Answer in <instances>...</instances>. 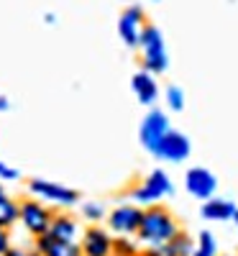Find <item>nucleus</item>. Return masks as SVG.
I'll use <instances>...</instances> for the list:
<instances>
[{
  "mask_svg": "<svg viewBox=\"0 0 238 256\" xmlns=\"http://www.w3.org/2000/svg\"><path fill=\"white\" fill-rule=\"evenodd\" d=\"M180 233V223L172 212L162 205H151V208H144V220H141V228H138V241L151 248V246H162L166 241H172Z\"/></svg>",
  "mask_w": 238,
  "mask_h": 256,
  "instance_id": "obj_1",
  "label": "nucleus"
},
{
  "mask_svg": "<svg viewBox=\"0 0 238 256\" xmlns=\"http://www.w3.org/2000/svg\"><path fill=\"white\" fill-rule=\"evenodd\" d=\"M141 64H144V70L151 72V74H162L166 72L169 67V54H166V46H164V36L156 26H151L146 24L144 34H141Z\"/></svg>",
  "mask_w": 238,
  "mask_h": 256,
  "instance_id": "obj_2",
  "label": "nucleus"
},
{
  "mask_svg": "<svg viewBox=\"0 0 238 256\" xmlns=\"http://www.w3.org/2000/svg\"><path fill=\"white\" fill-rule=\"evenodd\" d=\"M172 192H174V187H172L169 174L164 172V169H154V172L146 174V180H144L138 187H134L131 198H134L138 205L151 208V205H156L162 198L172 195Z\"/></svg>",
  "mask_w": 238,
  "mask_h": 256,
  "instance_id": "obj_3",
  "label": "nucleus"
},
{
  "mask_svg": "<svg viewBox=\"0 0 238 256\" xmlns=\"http://www.w3.org/2000/svg\"><path fill=\"white\" fill-rule=\"evenodd\" d=\"M54 216H56V212H54L46 202H41V200H36V198L20 200V223H24V228L31 233L34 238L49 233Z\"/></svg>",
  "mask_w": 238,
  "mask_h": 256,
  "instance_id": "obj_4",
  "label": "nucleus"
},
{
  "mask_svg": "<svg viewBox=\"0 0 238 256\" xmlns=\"http://www.w3.org/2000/svg\"><path fill=\"white\" fill-rule=\"evenodd\" d=\"M28 195L41 200V202H54V205H62V208H72L80 200V195L74 190L64 187V184H56L52 180H41V177L28 180Z\"/></svg>",
  "mask_w": 238,
  "mask_h": 256,
  "instance_id": "obj_5",
  "label": "nucleus"
},
{
  "mask_svg": "<svg viewBox=\"0 0 238 256\" xmlns=\"http://www.w3.org/2000/svg\"><path fill=\"white\" fill-rule=\"evenodd\" d=\"M141 220H144V208L123 202L108 212V230L118 233V236H136L141 228Z\"/></svg>",
  "mask_w": 238,
  "mask_h": 256,
  "instance_id": "obj_6",
  "label": "nucleus"
},
{
  "mask_svg": "<svg viewBox=\"0 0 238 256\" xmlns=\"http://www.w3.org/2000/svg\"><path fill=\"white\" fill-rule=\"evenodd\" d=\"M172 131L169 128V118L162 113V110H148V116L141 120V128H138V138L144 144V148H148L151 154L159 148L162 138Z\"/></svg>",
  "mask_w": 238,
  "mask_h": 256,
  "instance_id": "obj_7",
  "label": "nucleus"
},
{
  "mask_svg": "<svg viewBox=\"0 0 238 256\" xmlns=\"http://www.w3.org/2000/svg\"><path fill=\"white\" fill-rule=\"evenodd\" d=\"M146 28V20H144V10L138 6H128L120 18H118V34L123 38L126 46H138L141 44V34Z\"/></svg>",
  "mask_w": 238,
  "mask_h": 256,
  "instance_id": "obj_8",
  "label": "nucleus"
},
{
  "mask_svg": "<svg viewBox=\"0 0 238 256\" xmlns=\"http://www.w3.org/2000/svg\"><path fill=\"white\" fill-rule=\"evenodd\" d=\"M184 187H187L190 195H194L198 200H210L215 195V190H218V180H215V174L210 169L192 166L184 174Z\"/></svg>",
  "mask_w": 238,
  "mask_h": 256,
  "instance_id": "obj_9",
  "label": "nucleus"
},
{
  "mask_svg": "<svg viewBox=\"0 0 238 256\" xmlns=\"http://www.w3.org/2000/svg\"><path fill=\"white\" fill-rule=\"evenodd\" d=\"M82 256H113V236L102 226H90L82 233Z\"/></svg>",
  "mask_w": 238,
  "mask_h": 256,
  "instance_id": "obj_10",
  "label": "nucleus"
},
{
  "mask_svg": "<svg viewBox=\"0 0 238 256\" xmlns=\"http://www.w3.org/2000/svg\"><path fill=\"white\" fill-rule=\"evenodd\" d=\"M190 152H192V146H190V138L184 136V134H180V131H172L162 138V144H159V148L154 152V156H159V159H164V162H174V164H180V162H184L187 156H190Z\"/></svg>",
  "mask_w": 238,
  "mask_h": 256,
  "instance_id": "obj_11",
  "label": "nucleus"
},
{
  "mask_svg": "<svg viewBox=\"0 0 238 256\" xmlns=\"http://www.w3.org/2000/svg\"><path fill=\"white\" fill-rule=\"evenodd\" d=\"M36 254L41 256H82V246L77 241H59L52 233L36 238Z\"/></svg>",
  "mask_w": 238,
  "mask_h": 256,
  "instance_id": "obj_12",
  "label": "nucleus"
},
{
  "mask_svg": "<svg viewBox=\"0 0 238 256\" xmlns=\"http://www.w3.org/2000/svg\"><path fill=\"white\" fill-rule=\"evenodd\" d=\"M192 254H194V241L184 230H180L172 241H166L162 246H151L141 256H192Z\"/></svg>",
  "mask_w": 238,
  "mask_h": 256,
  "instance_id": "obj_13",
  "label": "nucleus"
},
{
  "mask_svg": "<svg viewBox=\"0 0 238 256\" xmlns=\"http://www.w3.org/2000/svg\"><path fill=\"white\" fill-rule=\"evenodd\" d=\"M131 88H134L138 102H144V105H151V102L159 98V84H156L154 74L146 72V70H138V72L131 77Z\"/></svg>",
  "mask_w": 238,
  "mask_h": 256,
  "instance_id": "obj_14",
  "label": "nucleus"
},
{
  "mask_svg": "<svg viewBox=\"0 0 238 256\" xmlns=\"http://www.w3.org/2000/svg\"><path fill=\"white\" fill-rule=\"evenodd\" d=\"M236 212H238V208L230 200H223V198H210L200 208V216L205 220H220V223L223 220H233Z\"/></svg>",
  "mask_w": 238,
  "mask_h": 256,
  "instance_id": "obj_15",
  "label": "nucleus"
},
{
  "mask_svg": "<svg viewBox=\"0 0 238 256\" xmlns=\"http://www.w3.org/2000/svg\"><path fill=\"white\" fill-rule=\"evenodd\" d=\"M49 233H52L54 238H59V241H74V236H77V220H74L72 216L56 212L54 220H52Z\"/></svg>",
  "mask_w": 238,
  "mask_h": 256,
  "instance_id": "obj_16",
  "label": "nucleus"
},
{
  "mask_svg": "<svg viewBox=\"0 0 238 256\" xmlns=\"http://www.w3.org/2000/svg\"><path fill=\"white\" fill-rule=\"evenodd\" d=\"M18 220H20V202L6 195V192H0V226L10 228Z\"/></svg>",
  "mask_w": 238,
  "mask_h": 256,
  "instance_id": "obj_17",
  "label": "nucleus"
},
{
  "mask_svg": "<svg viewBox=\"0 0 238 256\" xmlns=\"http://www.w3.org/2000/svg\"><path fill=\"white\" fill-rule=\"evenodd\" d=\"M192 256H218V244L210 230H202L198 241H194V254Z\"/></svg>",
  "mask_w": 238,
  "mask_h": 256,
  "instance_id": "obj_18",
  "label": "nucleus"
},
{
  "mask_svg": "<svg viewBox=\"0 0 238 256\" xmlns=\"http://www.w3.org/2000/svg\"><path fill=\"white\" fill-rule=\"evenodd\" d=\"M113 256H141V251L131 236H118L113 238Z\"/></svg>",
  "mask_w": 238,
  "mask_h": 256,
  "instance_id": "obj_19",
  "label": "nucleus"
},
{
  "mask_svg": "<svg viewBox=\"0 0 238 256\" xmlns=\"http://www.w3.org/2000/svg\"><path fill=\"white\" fill-rule=\"evenodd\" d=\"M164 100L169 105V110H182L184 108V90L180 88V84H166Z\"/></svg>",
  "mask_w": 238,
  "mask_h": 256,
  "instance_id": "obj_20",
  "label": "nucleus"
},
{
  "mask_svg": "<svg viewBox=\"0 0 238 256\" xmlns=\"http://www.w3.org/2000/svg\"><path fill=\"white\" fill-rule=\"evenodd\" d=\"M82 216H84V220H90L92 226H98V220L105 218V208L100 202H84L82 205Z\"/></svg>",
  "mask_w": 238,
  "mask_h": 256,
  "instance_id": "obj_21",
  "label": "nucleus"
},
{
  "mask_svg": "<svg viewBox=\"0 0 238 256\" xmlns=\"http://www.w3.org/2000/svg\"><path fill=\"white\" fill-rule=\"evenodd\" d=\"M10 251V238H8V228L0 226V256H6Z\"/></svg>",
  "mask_w": 238,
  "mask_h": 256,
  "instance_id": "obj_22",
  "label": "nucleus"
},
{
  "mask_svg": "<svg viewBox=\"0 0 238 256\" xmlns=\"http://www.w3.org/2000/svg\"><path fill=\"white\" fill-rule=\"evenodd\" d=\"M0 180H18V169L8 166L6 162H0Z\"/></svg>",
  "mask_w": 238,
  "mask_h": 256,
  "instance_id": "obj_23",
  "label": "nucleus"
},
{
  "mask_svg": "<svg viewBox=\"0 0 238 256\" xmlns=\"http://www.w3.org/2000/svg\"><path fill=\"white\" fill-rule=\"evenodd\" d=\"M8 108H10L8 98H6V95H0V113H3V110H8Z\"/></svg>",
  "mask_w": 238,
  "mask_h": 256,
  "instance_id": "obj_24",
  "label": "nucleus"
},
{
  "mask_svg": "<svg viewBox=\"0 0 238 256\" xmlns=\"http://www.w3.org/2000/svg\"><path fill=\"white\" fill-rule=\"evenodd\" d=\"M6 256H26V251H18V248H10Z\"/></svg>",
  "mask_w": 238,
  "mask_h": 256,
  "instance_id": "obj_25",
  "label": "nucleus"
},
{
  "mask_svg": "<svg viewBox=\"0 0 238 256\" xmlns=\"http://www.w3.org/2000/svg\"><path fill=\"white\" fill-rule=\"evenodd\" d=\"M44 20H46V24H54L56 16H54V13H46V16H44Z\"/></svg>",
  "mask_w": 238,
  "mask_h": 256,
  "instance_id": "obj_26",
  "label": "nucleus"
},
{
  "mask_svg": "<svg viewBox=\"0 0 238 256\" xmlns=\"http://www.w3.org/2000/svg\"><path fill=\"white\" fill-rule=\"evenodd\" d=\"M26 256H41V254H36V251H34V254H26Z\"/></svg>",
  "mask_w": 238,
  "mask_h": 256,
  "instance_id": "obj_27",
  "label": "nucleus"
},
{
  "mask_svg": "<svg viewBox=\"0 0 238 256\" xmlns=\"http://www.w3.org/2000/svg\"><path fill=\"white\" fill-rule=\"evenodd\" d=\"M233 220H236V226H238V212H236V218H233Z\"/></svg>",
  "mask_w": 238,
  "mask_h": 256,
  "instance_id": "obj_28",
  "label": "nucleus"
},
{
  "mask_svg": "<svg viewBox=\"0 0 238 256\" xmlns=\"http://www.w3.org/2000/svg\"><path fill=\"white\" fill-rule=\"evenodd\" d=\"M226 256H238V254H226Z\"/></svg>",
  "mask_w": 238,
  "mask_h": 256,
  "instance_id": "obj_29",
  "label": "nucleus"
},
{
  "mask_svg": "<svg viewBox=\"0 0 238 256\" xmlns=\"http://www.w3.org/2000/svg\"><path fill=\"white\" fill-rule=\"evenodd\" d=\"M0 192H3V184H0Z\"/></svg>",
  "mask_w": 238,
  "mask_h": 256,
  "instance_id": "obj_30",
  "label": "nucleus"
}]
</instances>
